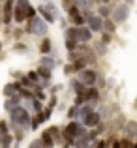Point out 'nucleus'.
Instances as JSON below:
<instances>
[{
	"label": "nucleus",
	"mask_w": 137,
	"mask_h": 148,
	"mask_svg": "<svg viewBox=\"0 0 137 148\" xmlns=\"http://www.w3.org/2000/svg\"><path fill=\"white\" fill-rule=\"evenodd\" d=\"M72 2H73V6L83 8V10H90L94 6V0H72Z\"/></svg>",
	"instance_id": "nucleus-16"
},
{
	"label": "nucleus",
	"mask_w": 137,
	"mask_h": 148,
	"mask_svg": "<svg viewBox=\"0 0 137 148\" xmlns=\"http://www.w3.org/2000/svg\"><path fill=\"white\" fill-rule=\"evenodd\" d=\"M38 73H40V77H41L43 81H49V79H51V69H49V68H43V66H41V68L38 69Z\"/></svg>",
	"instance_id": "nucleus-23"
},
{
	"label": "nucleus",
	"mask_w": 137,
	"mask_h": 148,
	"mask_svg": "<svg viewBox=\"0 0 137 148\" xmlns=\"http://www.w3.org/2000/svg\"><path fill=\"white\" fill-rule=\"evenodd\" d=\"M13 0H6V6H4V25H10L11 23V13H13Z\"/></svg>",
	"instance_id": "nucleus-12"
},
{
	"label": "nucleus",
	"mask_w": 137,
	"mask_h": 148,
	"mask_svg": "<svg viewBox=\"0 0 137 148\" xmlns=\"http://www.w3.org/2000/svg\"><path fill=\"white\" fill-rule=\"evenodd\" d=\"M92 114V105L90 103H85L83 107H79V122L85 126V122H87V118Z\"/></svg>",
	"instance_id": "nucleus-10"
},
{
	"label": "nucleus",
	"mask_w": 137,
	"mask_h": 148,
	"mask_svg": "<svg viewBox=\"0 0 137 148\" xmlns=\"http://www.w3.org/2000/svg\"><path fill=\"white\" fill-rule=\"evenodd\" d=\"M49 10H51V11H53V15H54V17H56V8H54V6H53V4H49Z\"/></svg>",
	"instance_id": "nucleus-38"
},
{
	"label": "nucleus",
	"mask_w": 137,
	"mask_h": 148,
	"mask_svg": "<svg viewBox=\"0 0 137 148\" xmlns=\"http://www.w3.org/2000/svg\"><path fill=\"white\" fill-rule=\"evenodd\" d=\"M10 120H11V127H15L13 131L17 130H28L30 131V126H32V114L26 107H17L13 112H10Z\"/></svg>",
	"instance_id": "nucleus-1"
},
{
	"label": "nucleus",
	"mask_w": 137,
	"mask_h": 148,
	"mask_svg": "<svg viewBox=\"0 0 137 148\" xmlns=\"http://www.w3.org/2000/svg\"><path fill=\"white\" fill-rule=\"evenodd\" d=\"M40 51H41V54H49L51 53V40H45L41 41V45H40Z\"/></svg>",
	"instance_id": "nucleus-20"
},
{
	"label": "nucleus",
	"mask_w": 137,
	"mask_h": 148,
	"mask_svg": "<svg viewBox=\"0 0 137 148\" xmlns=\"http://www.w3.org/2000/svg\"><path fill=\"white\" fill-rule=\"evenodd\" d=\"M79 81L85 84L87 88H94V84H96L98 81V73L94 71V69H83V71H79Z\"/></svg>",
	"instance_id": "nucleus-4"
},
{
	"label": "nucleus",
	"mask_w": 137,
	"mask_h": 148,
	"mask_svg": "<svg viewBox=\"0 0 137 148\" xmlns=\"http://www.w3.org/2000/svg\"><path fill=\"white\" fill-rule=\"evenodd\" d=\"M120 141H122V148H134V145H135V143L134 141H131V139H120Z\"/></svg>",
	"instance_id": "nucleus-29"
},
{
	"label": "nucleus",
	"mask_w": 137,
	"mask_h": 148,
	"mask_svg": "<svg viewBox=\"0 0 137 148\" xmlns=\"http://www.w3.org/2000/svg\"><path fill=\"white\" fill-rule=\"evenodd\" d=\"M26 32L28 34H36V36H45L47 34V21L41 19V17L30 19V23L26 25Z\"/></svg>",
	"instance_id": "nucleus-2"
},
{
	"label": "nucleus",
	"mask_w": 137,
	"mask_h": 148,
	"mask_svg": "<svg viewBox=\"0 0 137 148\" xmlns=\"http://www.w3.org/2000/svg\"><path fill=\"white\" fill-rule=\"evenodd\" d=\"M51 101H49V105H47V107H51V109H54V107H56V98H54V96H51V98H49Z\"/></svg>",
	"instance_id": "nucleus-36"
},
{
	"label": "nucleus",
	"mask_w": 137,
	"mask_h": 148,
	"mask_svg": "<svg viewBox=\"0 0 137 148\" xmlns=\"http://www.w3.org/2000/svg\"><path fill=\"white\" fill-rule=\"evenodd\" d=\"M111 148H122V141H120V139L113 141V143H111Z\"/></svg>",
	"instance_id": "nucleus-35"
},
{
	"label": "nucleus",
	"mask_w": 137,
	"mask_h": 148,
	"mask_svg": "<svg viewBox=\"0 0 137 148\" xmlns=\"http://www.w3.org/2000/svg\"><path fill=\"white\" fill-rule=\"evenodd\" d=\"M49 131H51V135L54 137V141H56V143H60V139L64 137V131H60V127H58V126H51Z\"/></svg>",
	"instance_id": "nucleus-17"
},
{
	"label": "nucleus",
	"mask_w": 137,
	"mask_h": 148,
	"mask_svg": "<svg viewBox=\"0 0 137 148\" xmlns=\"http://www.w3.org/2000/svg\"><path fill=\"white\" fill-rule=\"evenodd\" d=\"M72 71H75V69H73V64H68L66 66V73H72Z\"/></svg>",
	"instance_id": "nucleus-37"
},
{
	"label": "nucleus",
	"mask_w": 137,
	"mask_h": 148,
	"mask_svg": "<svg viewBox=\"0 0 137 148\" xmlns=\"http://www.w3.org/2000/svg\"><path fill=\"white\" fill-rule=\"evenodd\" d=\"M79 8H77V6H72V8H70V10H68V13H70V17H75V15H79Z\"/></svg>",
	"instance_id": "nucleus-33"
},
{
	"label": "nucleus",
	"mask_w": 137,
	"mask_h": 148,
	"mask_svg": "<svg viewBox=\"0 0 137 148\" xmlns=\"http://www.w3.org/2000/svg\"><path fill=\"white\" fill-rule=\"evenodd\" d=\"M38 11H40V13H41V19H45L47 23H53L54 19H56V17H54V15H53V11L49 10V6H43V4H41V6L38 8Z\"/></svg>",
	"instance_id": "nucleus-13"
},
{
	"label": "nucleus",
	"mask_w": 137,
	"mask_h": 148,
	"mask_svg": "<svg viewBox=\"0 0 137 148\" xmlns=\"http://www.w3.org/2000/svg\"><path fill=\"white\" fill-rule=\"evenodd\" d=\"M19 92H21V84L19 83H8L6 86H4V96H6V98L19 96Z\"/></svg>",
	"instance_id": "nucleus-9"
},
{
	"label": "nucleus",
	"mask_w": 137,
	"mask_h": 148,
	"mask_svg": "<svg viewBox=\"0 0 137 148\" xmlns=\"http://www.w3.org/2000/svg\"><path fill=\"white\" fill-rule=\"evenodd\" d=\"M38 127H40V118H38V116H32V126H30V131L38 130Z\"/></svg>",
	"instance_id": "nucleus-32"
},
{
	"label": "nucleus",
	"mask_w": 137,
	"mask_h": 148,
	"mask_svg": "<svg viewBox=\"0 0 137 148\" xmlns=\"http://www.w3.org/2000/svg\"><path fill=\"white\" fill-rule=\"evenodd\" d=\"M75 40L83 41V43H88L92 40V30L88 26H77L75 28Z\"/></svg>",
	"instance_id": "nucleus-6"
},
{
	"label": "nucleus",
	"mask_w": 137,
	"mask_h": 148,
	"mask_svg": "<svg viewBox=\"0 0 137 148\" xmlns=\"http://www.w3.org/2000/svg\"><path fill=\"white\" fill-rule=\"evenodd\" d=\"M40 64L43 66V68H49V69L54 68V60H53V58H49V56H43V58L40 60Z\"/></svg>",
	"instance_id": "nucleus-22"
},
{
	"label": "nucleus",
	"mask_w": 137,
	"mask_h": 148,
	"mask_svg": "<svg viewBox=\"0 0 137 148\" xmlns=\"http://www.w3.org/2000/svg\"><path fill=\"white\" fill-rule=\"evenodd\" d=\"M41 141H43V145H45V148H53L54 145H56V141H54V137L51 135V131L49 130H45L43 133H41Z\"/></svg>",
	"instance_id": "nucleus-14"
},
{
	"label": "nucleus",
	"mask_w": 137,
	"mask_h": 148,
	"mask_svg": "<svg viewBox=\"0 0 137 148\" xmlns=\"http://www.w3.org/2000/svg\"><path fill=\"white\" fill-rule=\"evenodd\" d=\"M70 19H72V21L75 23L77 26H83L85 23H87V19H85V17H81V15H75V17H70Z\"/></svg>",
	"instance_id": "nucleus-25"
},
{
	"label": "nucleus",
	"mask_w": 137,
	"mask_h": 148,
	"mask_svg": "<svg viewBox=\"0 0 137 148\" xmlns=\"http://www.w3.org/2000/svg\"><path fill=\"white\" fill-rule=\"evenodd\" d=\"M128 17H130V6H126V4H120V6H116L115 10L111 11V19L115 21V25L126 23Z\"/></svg>",
	"instance_id": "nucleus-3"
},
{
	"label": "nucleus",
	"mask_w": 137,
	"mask_h": 148,
	"mask_svg": "<svg viewBox=\"0 0 137 148\" xmlns=\"http://www.w3.org/2000/svg\"><path fill=\"white\" fill-rule=\"evenodd\" d=\"M77 47V40H66V49L70 51V53H73Z\"/></svg>",
	"instance_id": "nucleus-24"
},
{
	"label": "nucleus",
	"mask_w": 137,
	"mask_h": 148,
	"mask_svg": "<svg viewBox=\"0 0 137 148\" xmlns=\"http://www.w3.org/2000/svg\"><path fill=\"white\" fill-rule=\"evenodd\" d=\"M101 122V114L96 111H92V114L87 118V122H85V127H98Z\"/></svg>",
	"instance_id": "nucleus-11"
},
{
	"label": "nucleus",
	"mask_w": 137,
	"mask_h": 148,
	"mask_svg": "<svg viewBox=\"0 0 137 148\" xmlns=\"http://www.w3.org/2000/svg\"><path fill=\"white\" fill-rule=\"evenodd\" d=\"M100 15H101V17H109V15H111V10L101 4V6H100Z\"/></svg>",
	"instance_id": "nucleus-27"
},
{
	"label": "nucleus",
	"mask_w": 137,
	"mask_h": 148,
	"mask_svg": "<svg viewBox=\"0 0 137 148\" xmlns=\"http://www.w3.org/2000/svg\"><path fill=\"white\" fill-rule=\"evenodd\" d=\"M4 135H8V124L0 120V137H4Z\"/></svg>",
	"instance_id": "nucleus-30"
},
{
	"label": "nucleus",
	"mask_w": 137,
	"mask_h": 148,
	"mask_svg": "<svg viewBox=\"0 0 137 148\" xmlns=\"http://www.w3.org/2000/svg\"><path fill=\"white\" fill-rule=\"evenodd\" d=\"M2 23H4V15L0 13V25H2Z\"/></svg>",
	"instance_id": "nucleus-39"
},
{
	"label": "nucleus",
	"mask_w": 137,
	"mask_h": 148,
	"mask_svg": "<svg viewBox=\"0 0 137 148\" xmlns=\"http://www.w3.org/2000/svg\"><path fill=\"white\" fill-rule=\"evenodd\" d=\"M124 133H126L128 139H131L134 143H137V122L135 120H128L124 124Z\"/></svg>",
	"instance_id": "nucleus-7"
},
{
	"label": "nucleus",
	"mask_w": 137,
	"mask_h": 148,
	"mask_svg": "<svg viewBox=\"0 0 137 148\" xmlns=\"http://www.w3.org/2000/svg\"><path fill=\"white\" fill-rule=\"evenodd\" d=\"M0 49H2V43H0Z\"/></svg>",
	"instance_id": "nucleus-41"
},
{
	"label": "nucleus",
	"mask_w": 137,
	"mask_h": 148,
	"mask_svg": "<svg viewBox=\"0 0 137 148\" xmlns=\"http://www.w3.org/2000/svg\"><path fill=\"white\" fill-rule=\"evenodd\" d=\"M109 41H111V34H109V32H103V34H101V43L107 45Z\"/></svg>",
	"instance_id": "nucleus-34"
},
{
	"label": "nucleus",
	"mask_w": 137,
	"mask_h": 148,
	"mask_svg": "<svg viewBox=\"0 0 137 148\" xmlns=\"http://www.w3.org/2000/svg\"><path fill=\"white\" fill-rule=\"evenodd\" d=\"M28 148H45V145H43V141H41V139H36V141L30 143Z\"/></svg>",
	"instance_id": "nucleus-28"
},
{
	"label": "nucleus",
	"mask_w": 137,
	"mask_h": 148,
	"mask_svg": "<svg viewBox=\"0 0 137 148\" xmlns=\"http://www.w3.org/2000/svg\"><path fill=\"white\" fill-rule=\"evenodd\" d=\"M34 17H36V8L30 6L28 10H26V19H34Z\"/></svg>",
	"instance_id": "nucleus-31"
},
{
	"label": "nucleus",
	"mask_w": 137,
	"mask_h": 148,
	"mask_svg": "<svg viewBox=\"0 0 137 148\" xmlns=\"http://www.w3.org/2000/svg\"><path fill=\"white\" fill-rule=\"evenodd\" d=\"M28 79H30V81H32V83H34V84H36V83H38V81H40V79H41V77H40V73H38V71H28Z\"/></svg>",
	"instance_id": "nucleus-26"
},
{
	"label": "nucleus",
	"mask_w": 137,
	"mask_h": 148,
	"mask_svg": "<svg viewBox=\"0 0 137 148\" xmlns=\"http://www.w3.org/2000/svg\"><path fill=\"white\" fill-rule=\"evenodd\" d=\"M98 99H100V94H98L96 88H88V101L87 103H98Z\"/></svg>",
	"instance_id": "nucleus-18"
},
{
	"label": "nucleus",
	"mask_w": 137,
	"mask_h": 148,
	"mask_svg": "<svg viewBox=\"0 0 137 148\" xmlns=\"http://www.w3.org/2000/svg\"><path fill=\"white\" fill-rule=\"evenodd\" d=\"M13 19H15L17 23L26 21V11H25V8H21L19 4H15V10H13Z\"/></svg>",
	"instance_id": "nucleus-15"
},
{
	"label": "nucleus",
	"mask_w": 137,
	"mask_h": 148,
	"mask_svg": "<svg viewBox=\"0 0 137 148\" xmlns=\"http://www.w3.org/2000/svg\"><path fill=\"white\" fill-rule=\"evenodd\" d=\"M51 112H53V109H51V107H45L43 111H41L40 114H38V118H40V122H47V120L51 118Z\"/></svg>",
	"instance_id": "nucleus-19"
},
{
	"label": "nucleus",
	"mask_w": 137,
	"mask_h": 148,
	"mask_svg": "<svg viewBox=\"0 0 137 148\" xmlns=\"http://www.w3.org/2000/svg\"><path fill=\"white\" fill-rule=\"evenodd\" d=\"M103 28H105V32H115V21L113 19H105L103 21Z\"/></svg>",
	"instance_id": "nucleus-21"
},
{
	"label": "nucleus",
	"mask_w": 137,
	"mask_h": 148,
	"mask_svg": "<svg viewBox=\"0 0 137 148\" xmlns=\"http://www.w3.org/2000/svg\"><path fill=\"white\" fill-rule=\"evenodd\" d=\"M21 94L19 96H13V98H8L6 101H4V109H6V112H13L17 107H21Z\"/></svg>",
	"instance_id": "nucleus-8"
},
{
	"label": "nucleus",
	"mask_w": 137,
	"mask_h": 148,
	"mask_svg": "<svg viewBox=\"0 0 137 148\" xmlns=\"http://www.w3.org/2000/svg\"><path fill=\"white\" fill-rule=\"evenodd\" d=\"M134 148H137V143H135V145H134Z\"/></svg>",
	"instance_id": "nucleus-40"
},
{
	"label": "nucleus",
	"mask_w": 137,
	"mask_h": 148,
	"mask_svg": "<svg viewBox=\"0 0 137 148\" xmlns=\"http://www.w3.org/2000/svg\"><path fill=\"white\" fill-rule=\"evenodd\" d=\"M85 19H87V25H88V28H90L92 32H100V30H103V19H101V17H98V15L87 11V13H85Z\"/></svg>",
	"instance_id": "nucleus-5"
}]
</instances>
